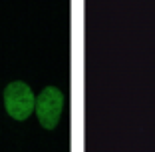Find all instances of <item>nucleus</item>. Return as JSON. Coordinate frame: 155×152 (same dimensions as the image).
<instances>
[{"instance_id":"1","label":"nucleus","mask_w":155,"mask_h":152,"mask_svg":"<svg viewBox=\"0 0 155 152\" xmlns=\"http://www.w3.org/2000/svg\"><path fill=\"white\" fill-rule=\"evenodd\" d=\"M4 108L14 120H26L36 108V96L28 84L14 80L4 88Z\"/></svg>"},{"instance_id":"2","label":"nucleus","mask_w":155,"mask_h":152,"mask_svg":"<svg viewBox=\"0 0 155 152\" xmlns=\"http://www.w3.org/2000/svg\"><path fill=\"white\" fill-rule=\"evenodd\" d=\"M36 112L40 124L46 130H54L58 126L62 112H64V94L56 86H46L42 88V92L36 96Z\"/></svg>"}]
</instances>
